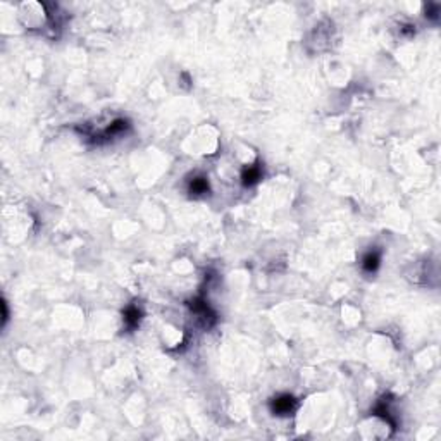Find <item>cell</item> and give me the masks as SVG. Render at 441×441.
I'll return each mask as SVG.
<instances>
[{"label":"cell","instance_id":"obj_3","mask_svg":"<svg viewBox=\"0 0 441 441\" xmlns=\"http://www.w3.org/2000/svg\"><path fill=\"white\" fill-rule=\"evenodd\" d=\"M379 262H381L379 253H377L376 250H372V252H369L364 255V259H362V267H364L365 272H374L377 267H379Z\"/></svg>","mask_w":441,"mask_h":441},{"label":"cell","instance_id":"obj_4","mask_svg":"<svg viewBox=\"0 0 441 441\" xmlns=\"http://www.w3.org/2000/svg\"><path fill=\"white\" fill-rule=\"evenodd\" d=\"M209 191V181L205 178L198 176L190 181V193L191 195H204Z\"/></svg>","mask_w":441,"mask_h":441},{"label":"cell","instance_id":"obj_5","mask_svg":"<svg viewBox=\"0 0 441 441\" xmlns=\"http://www.w3.org/2000/svg\"><path fill=\"white\" fill-rule=\"evenodd\" d=\"M241 178H243V185H247V186L255 185V183L260 179V169L257 166H250L248 169L243 171V176Z\"/></svg>","mask_w":441,"mask_h":441},{"label":"cell","instance_id":"obj_1","mask_svg":"<svg viewBox=\"0 0 441 441\" xmlns=\"http://www.w3.org/2000/svg\"><path fill=\"white\" fill-rule=\"evenodd\" d=\"M295 407H296V400L291 395L276 396L274 400L271 401V410L274 412L276 415H288L290 412H293Z\"/></svg>","mask_w":441,"mask_h":441},{"label":"cell","instance_id":"obj_2","mask_svg":"<svg viewBox=\"0 0 441 441\" xmlns=\"http://www.w3.org/2000/svg\"><path fill=\"white\" fill-rule=\"evenodd\" d=\"M124 322H126L128 329H135L140 324V319H142V310L136 305H130L126 310H124Z\"/></svg>","mask_w":441,"mask_h":441}]
</instances>
